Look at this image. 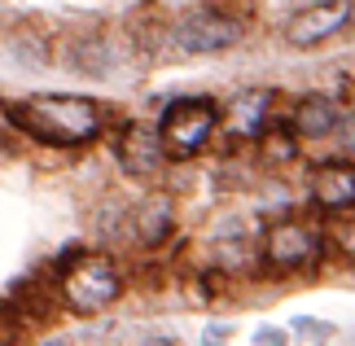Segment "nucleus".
Instances as JSON below:
<instances>
[{"mask_svg": "<svg viewBox=\"0 0 355 346\" xmlns=\"http://www.w3.org/2000/svg\"><path fill=\"white\" fill-rule=\"evenodd\" d=\"M13 119L44 145H84L101 132V110L88 96H31L13 110Z\"/></svg>", "mask_w": 355, "mask_h": 346, "instance_id": "obj_1", "label": "nucleus"}, {"mask_svg": "<svg viewBox=\"0 0 355 346\" xmlns=\"http://www.w3.org/2000/svg\"><path fill=\"white\" fill-rule=\"evenodd\" d=\"M215 132V105L207 101V96H180V101H171L167 110H162V149L175 158H189L198 154L202 145L211 141Z\"/></svg>", "mask_w": 355, "mask_h": 346, "instance_id": "obj_2", "label": "nucleus"}, {"mask_svg": "<svg viewBox=\"0 0 355 346\" xmlns=\"http://www.w3.org/2000/svg\"><path fill=\"white\" fill-rule=\"evenodd\" d=\"M62 294L75 311H101L119 298V272L105 259H79L62 276Z\"/></svg>", "mask_w": 355, "mask_h": 346, "instance_id": "obj_3", "label": "nucleus"}, {"mask_svg": "<svg viewBox=\"0 0 355 346\" xmlns=\"http://www.w3.org/2000/svg\"><path fill=\"white\" fill-rule=\"evenodd\" d=\"M347 22H351L347 0H324V5H311L303 13H294L290 26H285V40H290L294 49H311V44H320V40L338 35Z\"/></svg>", "mask_w": 355, "mask_h": 346, "instance_id": "obj_4", "label": "nucleus"}, {"mask_svg": "<svg viewBox=\"0 0 355 346\" xmlns=\"http://www.w3.org/2000/svg\"><path fill=\"white\" fill-rule=\"evenodd\" d=\"M237 22L220 18V13H189L175 26V49L180 53H220L228 44H237Z\"/></svg>", "mask_w": 355, "mask_h": 346, "instance_id": "obj_5", "label": "nucleus"}, {"mask_svg": "<svg viewBox=\"0 0 355 346\" xmlns=\"http://www.w3.org/2000/svg\"><path fill=\"white\" fill-rule=\"evenodd\" d=\"M263 259L272 268H303V263H316L320 259V237L316 228H303V224H277L263 241Z\"/></svg>", "mask_w": 355, "mask_h": 346, "instance_id": "obj_6", "label": "nucleus"}, {"mask_svg": "<svg viewBox=\"0 0 355 346\" xmlns=\"http://www.w3.org/2000/svg\"><path fill=\"white\" fill-rule=\"evenodd\" d=\"M162 136L158 128H149V123H136V128L123 132V141H119V158H123V167H128V175H141L149 180L158 167H162Z\"/></svg>", "mask_w": 355, "mask_h": 346, "instance_id": "obj_7", "label": "nucleus"}, {"mask_svg": "<svg viewBox=\"0 0 355 346\" xmlns=\"http://www.w3.org/2000/svg\"><path fill=\"white\" fill-rule=\"evenodd\" d=\"M268 110H272V88H245L228 105V128L237 136H259L268 123Z\"/></svg>", "mask_w": 355, "mask_h": 346, "instance_id": "obj_8", "label": "nucleus"}, {"mask_svg": "<svg viewBox=\"0 0 355 346\" xmlns=\"http://www.w3.org/2000/svg\"><path fill=\"white\" fill-rule=\"evenodd\" d=\"M311 193H316L320 206H334V211H347L351 198H355V171L338 167V162H324V167L316 171V180H311Z\"/></svg>", "mask_w": 355, "mask_h": 346, "instance_id": "obj_9", "label": "nucleus"}, {"mask_svg": "<svg viewBox=\"0 0 355 346\" xmlns=\"http://www.w3.org/2000/svg\"><path fill=\"white\" fill-rule=\"evenodd\" d=\"M334 123H338V110L329 96H303L294 110V136H307V141H320V136H329L334 132Z\"/></svg>", "mask_w": 355, "mask_h": 346, "instance_id": "obj_10", "label": "nucleus"}, {"mask_svg": "<svg viewBox=\"0 0 355 346\" xmlns=\"http://www.w3.org/2000/svg\"><path fill=\"white\" fill-rule=\"evenodd\" d=\"M263 158L268 162H290L294 158V128L290 132H281V128H272V123H263Z\"/></svg>", "mask_w": 355, "mask_h": 346, "instance_id": "obj_11", "label": "nucleus"}, {"mask_svg": "<svg viewBox=\"0 0 355 346\" xmlns=\"http://www.w3.org/2000/svg\"><path fill=\"white\" fill-rule=\"evenodd\" d=\"M162 232H167V206L154 202V206L145 211V228H141V237H145V241H158Z\"/></svg>", "mask_w": 355, "mask_h": 346, "instance_id": "obj_12", "label": "nucleus"}, {"mask_svg": "<svg viewBox=\"0 0 355 346\" xmlns=\"http://www.w3.org/2000/svg\"><path fill=\"white\" fill-rule=\"evenodd\" d=\"M254 342H281L277 329H263V334H254Z\"/></svg>", "mask_w": 355, "mask_h": 346, "instance_id": "obj_13", "label": "nucleus"}]
</instances>
